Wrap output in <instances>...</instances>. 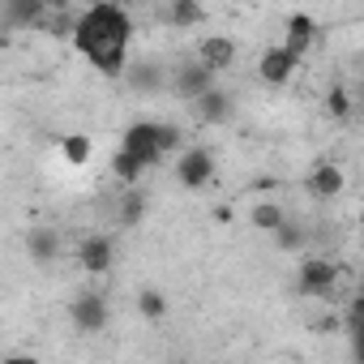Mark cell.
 Returning a JSON list of instances; mask_svg holds the SVG:
<instances>
[{
  "instance_id": "obj_1",
  "label": "cell",
  "mask_w": 364,
  "mask_h": 364,
  "mask_svg": "<svg viewBox=\"0 0 364 364\" xmlns=\"http://www.w3.org/2000/svg\"><path fill=\"white\" fill-rule=\"evenodd\" d=\"M129 35H133V22L120 5H90L77 22L73 48L103 77H124L129 73Z\"/></svg>"
},
{
  "instance_id": "obj_2",
  "label": "cell",
  "mask_w": 364,
  "mask_h": 364,
  "mask_svg": "<svg viewBox=\"0 0 364 364\" xmlns=\"http://www.w3.org/2000/svg\"><path fill=\"white\" fill-rule=\"evenodd\" d=\"M215 176V154L206 146H189V150H180L176 159V180L185 189H206V180Z\"/></svg>"
},
{
  "instance_id": "obj_3",
  "label": "cell",
  "mask_w": 364,
  "mask_h": 364,
  "mask_svg": "<svg viewBox=\"0 0 364 364\" xmlns=\"http://www.w3.org/2000/svg\"><path fill=\"white\" fill-rule=\"evenodd\" d=\"M120 150H129L133 159H141V167H154V163L163 159V150H159V124H154V120L129 124L124 137H120Z\"/></svg>"
},
{
  "instance_id": "obj_4",
  "label": "cell",
  "mask_w": 364,
  "mask_h": 364,
  "mask_svg": "<svg viewBox=\"0 0 364 364\" xmlns=\"http://www.w3.org/2000/svg\"><path fill=\"white\" fill-rule=\"evenodd\" d=\"M215 69H206L202 60H193V65H180L176 69V77H171V90L180 95V99H189V103H198V99H206L210 90H219L215 86Z\"/></svg>"
},
{
  "instance_id": "obj_5",
  "label": "cell",
  "mask_w": 364,
  "mask_h": 364,
  "mask_svg": "<svg viewBox=\"0 0 364 364\" xmlns=\"http://www.w3.org/2000/svg\"><path fill=\"white\" fill-rule=\"evenodd\" d=\"M334 283H338V266L326 262V257H309V262L300 266V279H296L300 296H330Z\"/></svg>"
},
{
  "instance_id": "obj_6",
  "label": "cell",
  "mask_w": 364,
  "mask_h": 364,
  "mask_svg": "<svg viewBox=\"0 0 364 364\" xmlns=\"http://www.w3.org/2000/svg\"><path fill=\"white\" fill-rule=\"evenodd\" d=\"M69 317H73V326H77L82 334H99V330L107 326V300H103L99 291H86V296H77V300L69 304Z\"/></svg>"
},
{
  "instance_id": "obj_7",
  "label": "cell",
  "mask_w": 364,
  "mask_h": 364,
  "mask_svg": "<svg viewBox=\"0 0 364 364\" xmlns=\"http://www.w3.org/2000/svg\"><path fill=\"white\" fill-rule=\"evenodd\" d=\"M300 69V60L279 43V48H266L262 52V60H257V73H262V82H270V86H283V82H291V73Z\"/></svg>"
},
{
  "instance_id": "obj_8",
  "label": "cell",
  "mask_w": 364,
  "mask_h": 364,
  "mask_svg": "<svg viewBox=\"0 0 364 364\" xmlns=\"http://www.w3.org/2000/svg\"><path fill=\"white\" fill-rule=\"evenodd\" d=\"M313 39H317V22H313L309 14H291V18H287V39H283V48H287L296 60H304L309 48H313Z\"/></svg>"
},
{
  "instance_id": "obj_9",
  "label": "cell",
  "mask_w": 364,
  "mask_h": 364,
  "mask_svg": "<svg viewBox=\"0 0 364 364\" xmlns=\"http://www.w3.org/2000/svg\"><path fill=\"white\" fill-rule=\"evenodd\" d=\"M198 60H202L206 69L223 73V69H232V60H236V43H232L228 35H206V39L198 43Z\"/></svg>"
},
{
  "instance_id": "obj_10",
  "label": "cell",
  "mask_w": 364,
  "mask_h": 364,
  "mask_svg": "<svg viewBox=\"0 0 364 364\" xmlns=\"http://www.w3.org/2000/svg\"><path fill=\"white\" fill-rule=\"evenodd\" d=\"M112 257H116V249H112L107 236H90V240H82V249H77V262H82L86 274H107V270H112Z\"/></svg>"
},
{
  "instance_id": "obj_11",
  "label": "cell",
  "mask_w": 364,
  "mask_h": 364,
  "mask_svg": "<svg viewBox=\"0 0 364 364\" xmlns=\"http://www.w3.org/2000/svg\"><path fill=\"white\" fill-rule=\"evenodd\" d=\"M309 193H313V198H321V202L338 198V193H343V167H334V163L313 167V171H309Z\"/></svg>"
},
{
  "instance_id": "obj_12",
  "label": "cell",
  "mask_w": 364,
  "mask_h": 364,
  "mask_svg": "<svg viewBox=\"0 0 364 364\" xmlns=\"http://www.w3.org/2000/svg\"><path fill=\"white\" fill-rule=\"evenodd\" d=\"M193 116H198L202 124H223V120H232V95H228V90H210L206 99L193 103Z\"/></svg>"
},
{
  "instance_id": "obj_13",
  "label": "cell",
  "mask_w": 364,
  "mask_h": 364,
  "mask_svg": "<svg viewBox=\"0 0 364 364\" xmlns=\"http://www.w3.org/2000/svg\"><path fill=\"white\" fill-rule=\"evenodd\" d=\"M26 253H31L39 266L56 262V253H60V232H52V228H35V232L26 236Z\"/></svg>"
},
{
  "instance_id": "obj_14",
  "label": "cell",
  "mask_w": 364,
  "mask_h": 364,
  "mask_svg": "<svg viewBox=\"0 0 364 364\" xmlns=\"http://www.w3.org/2000/svg\"><path fill=\"white\" fill-rule=\"evenodd\" d=\"M129 86L133 90H141V95H154V90H163L167 86V73L159 69V65H129Z\"/></svg>"
},
{
  "instance_id": "obj_15",
  "label": "cell",
  "mask_w": 364,
  "mask_h": 364,
  "mask_svg": "<svg viewBox=\"0 0 364 364\" xmlns=\"http://www.w3.org/2000/svg\"><path fill=\"white\" fill-rule=\"evenodd\" d=\"M5 22L9 26H39L43 22V5L39 0H5Z\"/></svg>"
},
{
  "instance_id": "obj_16",
  "label": "cell",
  "mask_w": 364,
  "mask_h": 364,
  "mask_svg": "<svg viewBox=\"0 0 364 364\" xmlns=\"http://www.w3.org/2000/svg\"><path fill=\"white\" fill-rule=\"evenodd\" d=\"M249 219H253V228H257V232H270V236L287 223L283 206H279V202H270V198H266V202H257V206L249 210Z\"/></svg>"
},
{
  "instance_id": "obj_17",
  "label": "cell",
  "mask_w": 364,
  "mask_h": 364,
  "mask_svg": "<svg viewBox=\"0 0 364 364\" xmlns=\"http://www.w3.org/2000/svg\"><path fill=\"white\" fill-rule=\"evenodd\" d=\"M112 171H116V180H120L124 189H137V176H141L146 167H141V159H133L129 150H116V154H112Z\"/></svg>"
},
{
  "instance_id": "obj_18",
  "label": "cell",
  "mask_w": 364,
  "mask_h": 364,
  "mask_svg": "<svg viewBox=\"0 0 364 364\" xmlns=\"http://www.w3.org/2000/svg\"><path fill=\"white\" fill-rule=\"evenodd\" d=\"M137 313H141L146 321H163V317H167V296H163L159 287L137 291Z\"/></svg>"
},
{
  "instance_id": "obj_19",
  "label": "cell",
  "mask_w": 364,
  "mask_h": 364,
  "mask_svg": "<svg viewBox=\"0 0 364 364\" xmlns=\"http://www.w3.org/2000/svg\"><path fill=\"white\" fill-rule=\"evenodd\" d=\"M167 22L171 26H198V22H206V9L193 5V0H176V5L167 9Z\"/></svg>"
},
{
  "instance_id": "obj_20",
  "label": "cell",
  "mask_w": 364,
  "mask_h": 364,
  "mask_svg": "<svg viewBox=\"0 0 364 364\" xmlns=\"http://www.w3.org/2000/svg\"><path fill=\"white\" fill-rule=\"evenodd\" d=\"M60 154L73 163V167H82V163H90V137H82V133H69L65 141H60Z\"/></svg>"
},
{
  "instance_id": "obj_21",
  "label": "cell",
  "mask_w": 364,
  "mask_h": 364,
  "mask_svg": "<svg viewBox=\"0 0 364 364\" xmlns=\"http://www.w3.org/2000/svg\"><path fill=\"white\" fill-rule=\"evenodd\" d=\"M141 215H146V198H141V189H129V193L120 198V223L133 228Z\"/></svg>"
},
{
  "instance_id": "obj_22",
  "label": "cell",
  "mask_w": 364,
  "mask_h": 364,
  "mask_svg": "<svg viewBox=\"0 0 364 364\" xmlns=\"http://www.w3.org/2000/svg\"><path fill=\"white\" fill-rule=\"evenodd\" d=\"M326 112H330L334 120H347V116H351V95H347L343 86H330V90H326Z\"/></svg>"
},
{
  "instance_id": "obj_23",
  "label": "cell",
  "mask_w": 364,
  "mask_h": 364,
  "mask_svg": "<svg viewBox=\"0 0 364 364\" xmlns=\"http://www.w3.org/2000/svg\"><path fill=\"white\" fill-rule=\"evenodd\" d=\"M274 245H279V249H287V253H291V249H300V245H304V223L287 219V223L274 232Z\"/></svg>"
},
{
  "instance_id": "obj_24",
  "label": "cell",
  "mask_w": 364,
  "mask_h": 364,
  "mask_svg": "<svg viewBox=\"0 0 364 364\" xmlns=\"http://www.w3.org/2000/svg\"><path fill=\"white\" fill-rule=\"evenodd\" d=\"M180 137H185V133H180L176 124H159V150H163V154L180 150Z\"/></svg>"
},
{
  "instance_id": "obj_25",
  "label": "cell",
  "mask_w": 364,
  "mask_h": 364,
  "mask_svg": "<svg viewBox=\"0 0 364 364\" xmlns=\"http://www.w3.org/2000/svg\"><path fill=\"white\" fill-rule=\"evenodd\" d=\"M347 326H351V347H355V364H364V317H347Z\"/></svg>"
},
{
  "instance_id": "obj_26",
  "label": "cell",
  "mask_w": 364,
  "mask_h": 364,
  "mask_svg": "<svg viewBox=\"0 0 364 364\" xmlns=\"http://www.w3.org/2000/svg\"><path fill=\"white\" fill-rule=\"evenodd\" d=\"M347 317H364V291L351 300V309H347Z\"/></svg>"
},
{
  "instance_id": "obj_27",
  "label": "cell",
  "mask_w": 364,
  "mask_h": 364,
  "mask_svg": "<svg viewBox=\"0 0 364 364\" xmlns=\"http://www.w3.org/2000/svg\"><path fill=\"white\" fill-rule=\"evenodd\" d=\"M0 364H39V360H35V355H5Z\"/></svg>"
},
{
  "instance_id": "obj_28",
  "label": "cell",
  "mask_w": 364,
  "mask_h": 364,
  "mask_svg": "<svg viewBox=\"0 0 364 364\" xmlns=\"http://www.w3.org/2000/svg\"><path fill=\"white\" fill-rule=\"evenodd\" d=\"M360 236H364V210H360Z\"/></svg>"
},
{
  "instance_id": "obj_29",
  "label": "cell",
  "mask_w": 364,
  "mask_h": 364,
  "mask_svg": "<svg viewBox=\"0 0 364 364\" xmlns=\"http://www.w3.org/2000/svg\"><path fill=\"white\" fill-rule=\"evenodd\" d=\"M360 99H364V86H360Z\"/></svg>"
}]
</instances>
